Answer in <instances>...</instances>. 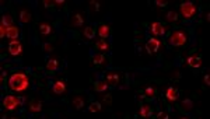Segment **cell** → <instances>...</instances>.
<instances>
[{
	"label": "cell",
	"instance_id": "9a60e30c",
	"mask_svg": "<svg viewBox=\"0 0 210 119\" xmlns=\"http://www.w3.org/2000/svg\"><path fill=\"white\" fill-rule=\"evenodd\" d=\"M58 67H59V62L56 59H49L48 63H46V69L49 70V72H53V70H56Z\"/></svg>",
	"mask_w": 210,
	"mask_h": 119
},
{
	"label": "cell",
	"instance_id": "8d00e7d4",
	"mask_svg": "<svg viewBox=\"0 0 210 119\" xmlns=\"http://www.w3.org/2000/svg\"><path fill=\"white\" fill-rule=\"evenodd\" d=\"M179 76H181L179 72H175V73H174V77H175V79H179Z\"/></svg>",
	"mask_w": 210,
	"mask_h": 119
},
{
	"label": "cell",
	"instance_id": "e575fe53",
	"mask_svg": "<svg viewBox=\"0 0 210 119\" xmlns=\"http://www.w3.org/2000/svg\"><path fill=\"white\" fill-rule=\"evenodd\" d=\"M204 83H206V86H209V84H210V79H209V74H206V76H204Z\"/></svg>",
	"mask_w": 210,
	"mask_h": 119
},
{
	"label": "cell",
	"instance_id": "8fae6325",
	"mask_svg": "<svg viewBox=\"0 0 210 119\" xmlns=\"http://www.w3.org/2000/svg\"><path fill=\"white\" fill-rule=\"evenodd\" d=\"M186 63H188V66L190 67H200L202 66V59L199 56H189Z\"/></svg>",
	"mask_w": 210,
	"mask_h": 119
},
{
	"label": "cell",
	"instance_id": "d6a6232c",
	"mask_svg": "<svg viewBox=\"0 0 210 119\" xmlns=\"http://www.w3.org/2000/svg\"><path fill=\"white\" fill-rule=\"evenodd\" d=\"M157 119H168V113H165V112H158Z\"/></svg>",
	"mask_w": 210,
	"mask_h": 119
},
{
	"label": "cell",
	"instance_id": "7402d4cb",
	"mask_svg": "<svg viewBox=\"0 0 210 119\" xmlns=\"http://www.w3.org/2000/svg\"><path fill=\"white\" fill-rule=\"evenodd\" d=\"M73 105H74L76 109H81L83 105H84V99H83L81 97H76V98L73 99Z\"/></svg>",
	"mask_w": 210,
	"mask_h": 119
},
{
	"label": "cell",
	"instance_id": "5bb4252c",
	"mask_svg": "<svg viewBox=\"0 0 210 119\" xmlns=\"http://www.w3.org/2000/svg\"><path fill=\"white\" fill-rule=\"evenodd\" d=\"M53 91L56 94H63L66 91V83L65 81H56L53 84Z\"/></svg>",
	"mask_w": 210,
	"mask_h": 119
},
{
	"label": "cell",
	"instance_id": "44dd1931",
	"mask_svg": "<svg viewBox=\"0 0 210 119\" xmlns=\"http://www.w3.org/2000/svg\"><path fill=\"white\" fill-rule=\"evenodd\" d=\"M140 115L143 116V118H147V116H150L151 115V108L148 105H141Z\"/></svg>",
	"mask_w": 210,
	"mask_h": 119
},
{
	"label": "cell",
	"instance_id": "603a6c76",
	"mask_svg": "<svg viewBox=\"0 0 210 119\" xmlns=\"http://www.w3.org/2000/svg\"><path fill=\"white\" fill-rule=\"evenodd\" d=\"M94 88L95 91H105V90L108 88V84L105 83V81H98V83H95Z\"/></svg>",
	"mask_w": 210,
	"mask_h": 119
},
{
	"label": "cell",
	"instance_id": "4316f807",
	"mask_svg": "<svg viewBox=\"0 0 210 119\" xmlns=\"http://www.w3.org/2000/svg\"><path fill=\"white\" fill-rule=\"evenodd\" d=\"M167 20L168 21H177L178 20V13H177V11H168Z\"/></svg>",
	"mask_w": 210,
	"mask_h": 119
},
{
	"label": "cell",
	"instance_id": "d6986e66",
	"mask_svg": "<svg viewBox=\"0 0 210 119\" xmlns=\"http://www.w3.org/2000/svg\"><path fill=\"white\" fill-rule=\"evenodd\" d=\"M20 20H21V23H28V21H31V14L28 13L27 10H21Z\"/></svg>",
	"mask_w": 210,
	"mask_h": 119
},
{
	"label": "cell",
	"instance_id": "2e32d148",
	"mask_svg": "<svg viewBox=\"0 0 210 119\" xmlns=\"http://www.w3.org/2000/svg\"><path fill=\"white\" fill-rule=\"evenodd\" d=\"M39 31H41V34H42V35H49V34L52 32V27H51L49 24L43 23V24H41V25H39Z\"/></svg>",
	"mask_w": 210,
	"mask_h": 119
},
{
	"label": "cell",
	"instance_id": "6da1fadb",
	"mask_svg": "<svg viewBox=\"0 0 210 119\" xmlns=\"http://www.w3.org/2000/svg\"><path fill=\"white\" fill-rule=\"evenodd\" d=\"M9 86H10V88L13 91L21 93V91H24V90H27L30 87V80H28L25 73L17 72L14 74H11L10 80H9Z\"/></svg>",
	"mask_w": 210,
	"mask_h": 119
},
{
	"label": "cell",
	"instance_id": "4dcf8cb0",
	"mask_svg": "<svg viewBox=\"0 0 210 119\" xmlns=\"http://www.w3.org/2000/svg\"><path fill=\"white\" fill-rule=\"evenodd\" d=\"M156 4L157 6H161V7H164L168 4V2H165V0H156Z\"/></svg>",
	"mask_w": 210,
	"mask_h": 119
},
{
	"label": "cell",
	"instance_id": "7a4b0ae2",
	"mask_svg": "<svg viewBox=\"0 0 210 119\" xmlns=\"http://www.w3.org/2000/svg\"><path fill=\"white\" fill-rule=\"evenodd\" d=\"M188 42V35L184 31H175L170 36V43L172 46H182Z\"/></svg>",
	"mask_w": 210,
	"mask_h": 119
},
{
	"label": "cell",
	"instance_id": "f1b7e54d",
	"mask_svg": "<svg viewBox=\"0 0 210 119\" xmlns=\"http://www.w3.org/2000/svg\"><path fill=\"white\" fill-rule=\"evenodd\" d=\"M7 30H9V27L3 25V24L0 25V36H2V38H4V35L7 36Z\"/></svg>",
	"mask_w": 210,
	"mask_h": 119
},
{
	"label": "cell",
	"instance_id": "d590c367",
	"mask_svg": "<svg viewBox=\"0 0 210 119\" xmlns=\"http://www.w3.org/2000/svg\"><path fill=\"white\" fill-rule=\"evenodd\" d=\"M56 4H65V0H56Z\"/></svg>",
	"mask_w": 210,
	"mask_h": 119
},
{
	"label": "cell",
	"instance_id": "277c9868",
	"mask_svg": "<svg viewBox=\"0 0 210 119\" xmlns=\"http://www.w3.org/2000/svg\"><path fill=\"white\" fill-rule=\"evenodd\" d=\"M20 105H21V101L17 98V97L7 95V97H4V99H3V106L6 109H9V111H14V109H17Z\"/></svg>",
	"mask_w": 210,
	"mask_h": 119
},
{
	"label": "cell",
	"instance_id": "ffe728a7",
	"mask_svg": "<svg viewBox=\"0 0 210 119\" xmlns=\"http://www.w3.org/2000/svg\"><path fill=\"white\" fill-rule=\"evenodd\" d=\"M95 46H97V49H99V50H108L109 49V43L107 42V41H98V42H97V45H95Z\"/></svg>",
	"mask_w": 210,
	"mask_h": 119
},
{
	"label": "cell",
	"instance_id": "e0dca14e",
	"mask_svg": "<svg viewBox=\"0 0 210 119\" xmlns=\"http://www.w3.org/2000/svg\"><path fill=\"white\" fill-rule=\"evenodd\" d=\"M83 23H84V18H83V16L81 14H74V18H73V21H72V24L74 27H80V25H83Z\"/></svg>",
	"mask_w": 210,
	"mask_h": 119
},
{
	"label": "cell",
	"instance_id": "3957f363",
	"mask_svg": "<svg viewBox=\"0 0 210 119\" xmlns=\"http://www.w3.org/2000/svg\"><path fill=\"white\" fill-rule=\"evenodd\" d=\"M197 9L192 2H185L181 4V14L184 16V18H192L196 14Z\"/></svg>",
	"mask_w": 210,
	"mask_h": 119
},
{
	"label": "cell",
	"instance_id": "484cf974",
	"mask_svg": "<svg viewBox=\"0 0 210 119\" xmlns=\"http://www.w3.org/2000/svg\"><path fill=\"white\" fill-rule=\"evenodd\" d=\"M105 62V56L104 55H97V56L92 58V63H95V65H101V63Z\"/></svg>",
	"mask_w": 210,
	"mask_h": 119
},
{
	"label": "cell",
	"instance_id": "9c48e42d",
	"mask_svg": "<svg viewBox=\"0 0 210 119\" xmlns=\"http://www.w3.org/2000/svg\"><path fill=\"white\" fill-rule=\"evenodd\" d=\"M119 80H121V77H119L118 73H108L107 74V84H109V86H116L119 83Z\"/></svg>",
	"mask_w": 210,
	"mask_h": 119
},
{
	"label": "cell",
	"instance_id": "4fadbf2b",
	"mask_svg": "<svg viewBox=\"0 0 210 119\" xmlns=\"http://www.w3.org/2000/svg\"><path fill=\"white\" fill-rule=\"evenodd\" d=\"M109 32H111V28H109V25H105V24L99 25L98 34H99V36H101L102 39H104V38H108V36H109Z\"/></svg>",
	"mask_w": 210,
	"mask_h": 119
},
{
	"label": "cell",
	"instance_id": "1f68e13d",
	"mask_svg": "<svg viewBox=\"0 0 210 119\" xmlns=\"http://www.w3.org/2000/svg\"><path fill=\"white\" fill-rule=\"evenodd\" d=\"M111 97H112V95H109V94H107V95L104 97V101H105L107 104H108V105H111V104H112V98H111Z\"/></svg>",
	"mask_w": 210,
	"mask_h": 119
},
{
	"label": "cell",
	"instance_id": "ba28073f",
	"mask_svg": "<svg viewBox=\"0 0 210 119\" xmlns=\"http://www.w3.org/2000/svg\"><path fill=\"white\" fill-rule=\"evenodd\" d=\"M165 97H167L168 101H177L178 97H179V91L177 88H174V87H170V88H167Z\"/></svg>",
	"mask_w": 210,
	"mask_h": 119
},
{
	"label": "cell",
	"instance_id": "d4e9b609",
	"mask_svg": "<svg viewBox=\"0 0 210 119\" xmlns=\"http://www.w3.org/2000/svg\"><path fill=\"white\" fill-rule=\"evenodd\" d=\"M88 111L90 112H99V111H101V104L99 102H92L91 105H90Z\"/></svg>",
	"mask_w": 210,
	"mask_h": 119
},
{
	"label": "cell",
	"instance_id": "83f0119b",
	"mask_svg": "<svg viewBox=\"0 0 210 119\" xmlns=\"http://www.w3.org/2000/svg\"><path fill=\"white\" fill-rule=\"evenodd\" d=\"M144 93L147 97H154L156 95V88L154 87H147V88L144 90Z\"/></svg>",
	"mask_w": 210,
	"mask_h": 119
},
{
	"label": "cell",
	"instance_id": "52a82bcc",
	"mask_svg": "<svg viewBox=\"0 0 210 119\" xmlns=\"http://www.w3.org/2000/svg\"><path fill=\"white\" fill-rule=\"evenodd\" d=\"M150 30L154 35H164L165 34V27L161 23H153L150 25Z\"/></svg>",
	"mask_w": 210,
	"mask_h": 119
},
{
	"label": "cell",
	"instance_id": "30bf717a",
	"mask_svg": "<svg viewBox=\"0 0 210 119\" xmlns=\"http://www.w3.org/2000/svg\"><path fill=\"white\" fill-rule=\"evenodd\" d=\"M18 35H20V28H18V27H16V25L9 27V30H7V36H9V38L16 41L17 38H18Z\"/></svg>",
	"mask_w": 210,
	"mask_h": 119
},
{
	"label": "cell",
	"instance_id": "ac0fdd59",
	"mask_svg": "<svg viewBox=\"0 0 210 119\" xmlns=\"http://www.w3.org/2000/svg\"><path fill=\"white\" fill-rule=\"evenodd\" d=\"M94 35H95V31L92 27H85L84 30V36L87 39H94Z\"/></svg>",
	"mask_w": 210,
	"mask_h": 119
},
{
	"label": "cell",
	"instance_id": "f35d334b",
	"mask_svg": "<svg viewBox=\"0 0 210 119\" xmlns=\"http://www.w3.org/2000/svg\"><path fill=\"white\" fill-rule=\"evenodd\" d=\"M181 119H188V118H185V116H184V118H181Z\"/></svg>",
	"mask_w": 210,
	"mask_h": 119
},
{
	"label": "cell",
	"instance_id": "74e56055",
	"mask_svg": "<svg viewBox=\"0 0 210 119\" xmlns=\"http://www.w3.org/2000/svg\"><path fill=\"white\" fill-rule=\"evenodd\" d=\"M43 4H45V6H51L52 3H51V2H48V0H45V2H43Z\"/></svg>",
	"mask_w": 210,
	"mask_h": 119
},
{
	"label": "cell",
	"instance_id": "8992f818",
	"mask_svg": "<svg viewBox=\"0 0 210 119\" xmlns=\"http://www.w3.org/2000/svg\"><path fill=\"white\" fill-rule=\"evenodd\" d=\"M160 41L156 39V38H150V39L147 41V43H146V49H147L148 53H156L158 50V48H160Z\"/></svg>",
	"mask_w": 210,
	"mask_h": 119
},
{
	"label": "cell",
	"instance_id": "7c38bea8",
	"mask_svg": "<svg viewBox=\"0 0 210 119\" xmlns=\"http://www.w3.org/2000/svg\"><path fill=\"white\" fill-rule=\"evenodd\" d=\"M28 108H30V111H32V112H39L41 109H42V104H41V101H38V99H32V101H30V104H28Z\"/></svg>",
	"mask_w": 210,
	"mask_h": 119
},
{
	"label": "cell",
	"instance_id": "5b68a950",
	"mask_svg": "<svg viewBox=\"0 0 210 119\" xmlns=\"http://www.w3.org/2000/svg\"><path fill=\"white\" fill-rule=\"evenodd\" d=\"M9 52H10V55H13V56H18V55H21V52H23V48H21V43L18 42V41H11L10 43H9Z\"/></svg>",
	"mask_w": 210,
	"mask_h": 119
},
{
	"label": "cell",
	"instance_id": "f546056e",
	"mask_svg": "<svg viewBox=\"0 0 210 119\" xmlns=\"http://www.w3.org/2000/svg\"><path fill=\"white\" fill-rule=\"evenodd\" d=\"M182 106H185V109H190L193 106V102H192L190 99H185L184 102H182Z\"/></svg>",
	"mask_w": 210,
	"mask_h": 119
},
{
	"label": "cell",
	"instance_id": "836d02e7",
	"mask_svg": "<svg viewBox=\"0 0 210 119\" xmlns=\"http://www.w3.org/2000/svg\"><path fill=\"white\" fill-rule=\"evenodd\" d=\"M43 49H45V50H48V52H51V50H52L53 48L51 46L49 43H45V45H43Z\"/></svg>",
	"mask_w": 210,
	"mask_h": 119
},
{
	"label": "cell",
	"instance_id": "cb8c5ba5",
	"mask_svg": "<svg viewBox=\"0 0 210 119\" xmlns=\"http://www.w3.org/2000/svg\"><path fill=\"white\" fill-rule=\"evenodd\" d=\"M2 24L6 27H11L13 25V18H11V16H9V14H6V16H3V18H2Z\"/></svg>",
	"mask_w": 210,
	"mask_h": 119
}]
</instances>
